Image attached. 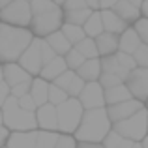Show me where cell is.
Returning a JSON list of instances; mask_svg holds the SVG:
<instances>
[{"label": "cell", "instance_id": "1", "mask_svg": "<svg viewBox=\"0 0 148 148\" xmlns=\"http://www.w3.org/2000/svg\"><path fill=\"white\" fill-rule=\"evenodd\" d=\"M32 32L25 26H15L2 23L0 25V60L13 62L19 60L21 54L32 43Z\"/></svg>", "mask_w": 148, "mask_h": 148}, {"label": "cell", "instance_id": "2", "mask_svg": "<svg viewBox=\"0 0 148 148\" xmlns=\"http://www.w3.org/2000/svg\"><path fill=\"white\" fill-rule=\"evenodd\" d=\"M111 124L112 120L109 118V112L103 107L86 109L79 127L75 130V139L86 143H103V139L111 131Z\"/></svg>", "mask_w": 148, "mask_h": 148}, {"label": "cell", "instance_id": "3", "mask_svg": "<svg viewBox=\"0 0 148 148\" xmlns=\"http://www.w3.org/2000/svg\"><path fill=\"white\" fill-rule=\"evenodd\" d=\"M32 30L38 36H49L62 28L64 13L54 0H32Z\"/></svg>", "mask_w": 148, "mask_h": 148}, {"label": "cell", "instance_id": "4", "mask_svg": "<svg viewBox=\"0 0 148 148\" xmlns=\"http://www.w3.org/2000/svg\"><path fill=\"white\" fill-rule=\"evenodd\" d=\"M2 114H4V124L10 131H30L36 130L38 118L34 111H26L19 105V98L10 96L6 103L2 105Z\"/></svg>", "mask_w": 148, "mask_h": 148}, {"label": "cell", "instance_id": "5", "mask_svg": "<svg viewBox=\"0 0 148 148\" xmlns=\"http://www.w3.org/2000/svg\"><path fill=\"white\" fill-rule=\"evenodd\" d=\"M56 112H58V130L62 133H75V130L79 127L81 120H83L84 107L81 99L68 98L64 103L56 105Z\"/></svg>", "mask_w": 148, "mask_h": 148}, {"label": "cell", "instance_id": "6", "mask_svg": "<svg viewBox=\"0 0 148 148\" xmlns=\"http://www.w3.org/2000/svg\"><path fill=\"white\" fill-rule=\"evenodd\" d=\"M114 130L131 141H143L148 133V111L145 107L127 118L114 122Z\"/></svg>", "mask_w": 148, "mask_h": 148}, {"label": "cell", "instance_id": "7", "mask_svg": "<svg viewBox=\"0 0 148 148\" xmlns=\"http://www.w3.org/2000/svg\"><path fill=\"white\" fill-rule=\"evenodd\" d=\"M0 21L15 26H28L32 23V4L30 0H13L0 10Z\"/></svg>", "mask_w": 148, "mask_h": 148}, {"label": "cell", "instance_id": "8", "mask_svg": "<svg viewBox=\"0 0 148 148\" xmlns=\"http://www.w3.org/2000/svg\"><path fill=\"white\" fill-rule=\"evenodd\" d=\"M126 86L130 88L133 98L141 101L146 99L148 98V68H143V66L133 68L126 79Z\"/></svg>", "mask_w": 148, "mask_h": 148}, {"label": "cell", "instance_id": "9", "mask_svg": "<svg viewBox=\"0 0 148 148\" xmlns=\"http://www.w3.org/2000/svg\"><path fill=\"white\" fill-rule=\"evenodd\" d=\"M41 41H43V40H32V43L26 47V51L21 54V58H19L21 66L30 73V75H34V73H41V69H43Z\"/></svg>", "mask_w": 148, "mask_h": 148}, {"label": "cell", "instance_id": "10", "mask_svg": "<svg viewBox=\"0 0 148 148\" xmlns=\"http://www.w3.org/2000/svg\"><path fill=\"white\" fill-rule=\"evenodd\" d=\"M79 99L84 109H99L105 105V90L98 81H88L84 84L83 92L79 94Z\"/></svg>", "mask_w": 148, "mask_h": 148}, {"label": "cell", "instance_id": "11", "mask_svg": "<svg viewBox=\"0 0 148 148\" xmlns=\"http://www.w3.org/2000/svg\"><path fill=\"white\" fill-rule=\"evenodd\" d=\"M141 109H143L141 99L130 98V99H126V101H120V103L109 105L107 112H109V118H111L112 122H120V120H124V118H127V116L135 114V112L141 111Z\"/></svg>", "mask_w": 148, "mask_h": 148}, {"label": "cell", "instance_id": "12", "mask_svg": "<svg viewBox=\"0 0 148 148\" xmlns=\"http://www.w3.org/2000/svg\"><path fill=\"white\" fill-rule=\"evenodd\" d=\"M54 84H58L60 88H64V90L68 92L69 98H77L84 88V79L79 77L77 73H73L71 69H66L60 77L54 79Z\"/></svg>", "mask_w": 148, "mask_h": 148}, {"label": "cell", "instance_id": "13", "mask_svg": "<svg viewBox=\"0 0 148 148\" xmlns=\"http://www.w3.org/2000/svg\"><path fill=\"white\" fill-rule=\"evenodd\" d=\"M38 118V126L41 130H49V131H56L58 130V112H56V105L53 103H43L38 107L36 112Z\"/></svg>", "mask_w": 148, "mask_h": 148}, {"label": "cell", "instance_id": "14", "mask_svg": "<svg viewBox=\"0 0 148 148\" xmlns=\"http://www.w3.org/2000/svg\"><path fill=\"white\" fill-rule=\"evenodd\" d=\"M36 139H38V131L30 130V131H13L10 133L6 146L8 148H36Z\"/></svg>", "mask_w": 148, "mask_h": 148}, {"label": "cell", "instance_id": "15", "mask_svg": "<svg viewBox=\"0 0 148 148\" xmlns=\"http://www.w3.org/2000/svg\"><path fill=\"white\" fill-rule=\"evenodd\" d=\"M101 19H103V28L107 32H112V34H122L124 30L127 28V23L116 13L112 8H103L101 11Z\"/></svg>", "mask_w": 148, "mask_h": 148}, {"label": "cell", "instance_id": "16", "mask_svg": "<svg viewBox=\"0 0 148 148\" xmlns=\"http://www.w3.org/2000/svg\"><path fill=\"white\" fill-rule=\"evenodd\" d=\"M130 71H131V69L126 68V66L118 60L116 53L114 54H107V56L101 60V73H112V75L120 77L122 81H126L127 75H130Z\"/></svg>", "mask_w": 148, "mask_h": 148}, {"label": "cell", "instance_id": "17", "mask_svg": "<svg viewBox=\"0 0 148 148\" xmlns=\"http://www.w3.org/2000/svg\"><path fill=\"white\" fill-rule=\"evenodd\" d=\"M96 43H98V49H99V54L107 56V54H114L116 51L120 49V38L118 34H112V32H103L96 38Z\"/></svg>", "mask_w": 148, "mask_h": 148}, {"label": "cell", "instance_id": "18", "mask_svg": "<svg viewBox=\"0 0 148 148\" xmlns=\"http://www.w3.org/2000/svg\"><path fill=\"white\" fill-rule=\"evenodd\" d=\"M4 81H6L10 86H15V84H19V83L30 81V73L26 71L23 66H17V64L8 62V64L4 66Z\"/></svg>", "mask_w": 148, "mask_h": 148}, {"label": "cell", "instance_id": "19", "mask_svg": "<svg viewBox=\"0 0 148 148\" xmlns=\"http://www.w3.org/2000/svg\"><path fill=\"white\" fill-rule=\"evenodd\" d=\"M66 69H68V62H66V58H62V54H56L49 64L43 66V69H41L40 75L43 77L45 81H54L56 77H60Z\"/></svg>", "mask_w": 148, "mask_h": 148}, {"label": "cell", "instance_id": "20", "mask_svg": "<svg viewBox=\"0 0 148 148\" xmlns=\"http://www.w3.org/2000/svg\"><path fill=\"white\" fill-rule=\"evenodd\" d=\"M141 43H143V40L135 28H126L122 32V36H120V51H124V53L133 54Z\"/></svg>", "mask_w": 148, "mask_h": 148}, {"label": "cell", "instance_id": "21", "mask_svg": "<svg viewBox=\"0 0 148 148\" xmlns=\"http://www.w3.org/2000/svg\"><path fill=\"white\" fill-rule=\"evenodd\" d=\"M77 75L83 77L84 81H98L101 75V62L98 58H86L83 66L77 69Z\"/></svg>", "mask_w": 148, "mask_h": 148}, {"label": "cell", "instance_id": "22", "mask_svg": "<svg viewBox=\"0 0 148 148\" xmlns=\"http://www.w3.org/2000/svg\"><path fill=\"white\" fill-rule=\"evenodd\" d=\"M105 90V103L107 105H112V103H120V101H126L130 98H133L130 92V88L126 84H114V86H109V88H103Z\"/></svg>", "mask_w": 148, "mask_h": 148}, {"label": "cell", "instance_id": "23", "mask_svg": "<svg viewBox=\"0 0 148 148\" xmlns=\"http://www.w3.org/2000/svg\"><path fill=\"white\" fill-rule=\"evenodd\" d=\"M112 10L116 11V13L120 15V17L124 19L126 23H131V21H137L139 15H141V11H139V6H135V4H131L130 0H118V2L112 6Z\"/></svg>", "mask_w": 148, "mask_h": 148}, {"label": "cell", "instance_id": "24", "mask_svg": "<svg viewBox=\"0 0 148 148\" xmlns=\"http://www.w3.org/2000/svg\"><path fill=\"white\" fill-rule=\"evenodd\" d=\"M47 43L56 51V54H68V51L71 49V41L66 38V34L62 32V30H56V32L49 34Z\"/></svg>", "mask_w": 148, "mask_h": 148}, {"label": "cell", "instance_id": "25", "mask_svg": "<svg viewBox=\"0 0 148 148\" xmlns=\"http://www.w3.org/2000/svg\"><path fill=\"white\" fill-rule=\"evenodd\" d=\"M30 94H32V98L36 99L38 107L49 101V84L45 83L43 77H41V79H34V81H32V86H30Z\"/></svg>", "mask_w": 148, "mask_h": 148}, {"label": "cell", "instance_id": "26", "mask_svg": "<svg viewBox=\"0 0 148 148\" xmlns=\"http://www.w3.org/2000/svg\"><path fill=\"white\" fill-rule=\"evenodd\" d=\"M84 32H86V36L90 38H98L101 32H103V19H101V11L98 13V11H92V15L88 17V21L83 25Z\"/></svg>", "mask_w": 148, "mask_h": 148}, {"label": "cell", "instance_id": "27", "mask_svg": "<svg viewBox=\"0 0 148 148\" xmlns=\"http://www.w3.org/2000/svg\"><path fill=\"white\" fill-rule=\"evenodd\" d=\"M135 141L131 139H126L124 135H120L116 130H111L109 135L103 139V146L105 148H131Z\"/></svg>", "mask_w": 148, "mask_h": 148}, {"label": "cell", "instance_id": "28", "mask_svg": "<svg viewBox=\"0 0 148 148\" xmlns=\"http://www.w3.org/2000/svg\"><path fill=\"white\" fill-rule=\"evenodd\" d=\"M92 15V8H81V10H71L66 11L64 19L66 23H71V25H81L83 26L84 23L88 21V17Z\"/></svg>", "mask_w": 148, "mask_h": 148}, {"label": "cell", "instance_id": "29", "mask_svg": "<svg viewBox=\"0 0 148 148\" xmlns=\"http://www.w3.org/2000/svg\"><path fill=\"white\" fill-rule=\"evenodd\" d=\"M62 32L66 34V38H68L71 43H79L81 40H84V38H86V32H84V28L81 25L64 23V25H62Z\"/></svg>", "mask_w": 148, "mask_h": 148}, {"label": "cell", "instance_id": "30", "mask_svg": "<svg viewBox=\"0 0 148 148\" xmlns=\"http://www.w3.org/2000/svg\"><path fill=\"white\" fill-rule=\"evenodd\" d=\"M58 137H60L58 133H54V131H49V130L38 131L36 148H54V146H56V143H58Z\"/></svg>", "mask_w": 148, "mask_h": 148}, {"label": "cell", "instance_id": "31", "mask_svg": "<svg viewBox=\"0 0 148 148\" xmlns=\"http://www.w3.org/2000/svg\"><path fill=\"white\" fill-rule=\"evenodd\" d=\"M75 49L81 51L86 58H98V54H99L98 43H96V40H92L90 36L84 38V40H81L79 43H75Z\"/></svg>", "mask_w": 148, "mask_h": 148}, {"label": "cell", "instance_id": "32", "mask_svg": "<svg viewBox=\"0 0 148 148\" xmlns=\"http://www.w3.org/2000/svg\"><path fill=\"white\" fill-rule=\"evenodd\" d=\"M68 98L69 96H68V92H66L64 88H60L58 84H49V103L60 105V103H64Z\"/></svg>", "mask_w": 148, "mask_h": 148}, {"label": "cell", "instance_id": "33", "mask_svg": "<svg viewBox=\"0 0 148 148\" xmlns=\"http://www.w3.org/2000/svg\"><path fill=\"white\" fill-rule=\"evenodd\" d=\"M86 60V56H84L81 51H77V49H69L68 51V54H66V62H68V68H71V69H79L81 66H83V62Z\"/></svg>", "mask_w": 148, "mask_h": 148}, {"label": "cell", "instance_id": "34", "mask_svg": "<svg viewBox=\"0 0 148 148\" xmlns=\"http://www.w3.org/2000/svg\"><path fill=\"white\" fill-rule=\"evenodd\" d=\"M133 58H135V62H137V66L148 68V43L139 45V49L133 53Z\"/></svg>", "mask_w": 148, "mask_h": 148}, {"label": "cell", "instance_id": "35", "mask_svg": "<svg viewBox=\"0 0 148 148\" xmlns=\"http://www.w3.org/2000/svg\"><path fill=\"white\" fill-rule=\"evenodd\" d=\"M30 86H32V79L25 81V83L15 84V86H11V96H15V98H23L25 94H28V92H30Z\"/></svg>", "mask_w": 148, "mask_h": 148}, {"label": "cell", "instance_id": "36", "mask_svg": "<svg viewBox=\"0 0 148 148\" xmlns=\"http://www.w3.org/2000/svg\"><path fill=\"white\" fill-rule=\"evenodd\" d=\"M99 83H101L103 88H109V86H114V84L124 83V81L120 79V77L112 75V73H101V75H99Z\"/></svg>", "mask_w": 148, "mask_h": 148}, {"label": "cell", "instance_id": "37", "mask_svg": "<svg viewBox=\"0 0 148 148\" xmlns=\"http://www.w3.org/2000/svg\"><path fill=\"white\" fill-rule=\"evenodd\" d=\"M135 30H137V34L141 36L143 43H148V17L146 19H137Z\"/></svg>", "mask_w": 148, "mask_h": 148}, {"label": "cell", "instance_id": "38", "mask_svg": "<svg viewBox=\"0 0 148 148\" xmlns=\"http://www.w3.org/2000/svg\"><path fill=\"white\" fill-rule=\"evenodd\" d=\"M54 56H56V51L47 43V40H43V41H41V58H43V66L49 64Z\"/></svg>", "mask_w": 148, "mask_h": 148}, {"label": "cell", "instance_id": "39", "mask_svg": "<svg viewBox=\"0 0 148 148\" xmlns=\"http://www.w3.org/2000/svg\"><path fill=\"white\" fill-rule=\"evenodd\" d=\"M19 105H21L23 109H26V111H36L38 109V103H36V99L32 98V94H25L23 98H19Z\"/></svg>", "mask_w": 148, "mask_h": 148}, {"label": "cell", "instance_id": "40", "mask_svg": "<svg viewBox=\"0 0 148 148\" xmlns=\"http://www.w3.org/2000/svg\"><path fill=\"white\" fill-rule=\"evenodd\" d=\"M54 148H77V143H75V139L69 137V135H60Z\"/></svg>", "mask_w": 148, "mask_h": 148}, {"label": "cell", "instance_id": "41", "mask_svg": "<svg viewBox=\"0 0 148 148\" xmlns=\"http://www.w3.org/2000/svg\"><path fill=\"white\" fill-rule=\"evenodd\" d=\"M64 8L66 11H71V10H81V8H88V6H86V0H66Z\"/></svg>", "mask_w": 148, "mask_h": 148}, {"label": "cell", "instance_id": "42", "mask_svg": "<svg viewBox=\"0 0 148 148\" xmlns=\"http://www.w3.org/2000/svg\"><path fill=\"white\" fill-rule=\"evenodd\" d=\"M11 96V86L4 81V83H0V109H2V105L6 103V99Z\"/></svg>", "mask_w": 148, "mask_h": 148}, {"label": "cell", "instance_id": "43", "mask_svg": "<svg viewBox=\"0 0 148 148\" xmlns=\"http://www.w3.org/2000/svg\"><path fill=\"white\" fill-rule=\"evenodd\" d=\"M8 139H10V130H8L6 126H0V148L6 146Z\"/></svg>", "mask_w": 148, "mask_h": 148}, {"label": "cell", "instance_id": "44", "mask_svg": "<svg viewBox=\"0 0 148 148\" xmlns=\"http://www.w3.org/2000/svg\"><path fill=\"white\" fill-rule=\"evenodd\" d=\"M77 148H105L101 143H86V141H79Z\"/></svg>", "mask_w": 148, "mask_h": 148}, {"label": "cell", "instance_id": "45", "mask_svg": "<svg viewBox=\"0 0 148 148\" xmlns=\"http://www.w3.org/2000/svg\"><path fill=\"white\" fill-rule=\"evenodd\" d=\"M118 0H99V6L101 8H112Z\"/></svg>", "mask_w": 148, "mask_h": 148}, {"label": "cell", "instance_id": "46", "mask_svg": "<svg viewBox=\"0 0 148 148\" xmlns=\"http://www.w3.org/2000/svg\"><path fill=\"white\" fill-rule=\"evenodd\" d=\"M86 6L92 8V10H96V8H101V6H99V0H86Z\"/></svg>", "mask_w": 148, "mask_h": 148}, {"label": "cell", "instance_id": "47", "mask_svg": "<svg viewBox=\"0 0 148 148\" xmlns=\"http://www.w3.org/2000/svg\"><path fill=\"white\" fill-rule=\"evenodd\" d=\"M141 10H143V13L148 17V0H143V4H141Z\"/></svg>", "mask_w": 148, "mask_h": 148}, {"label": "cell", "instance_id": "48", "mask_svg": "<svg viewBox=\"0 0 148 148\" xmlns=\"http://www.w3.org/2000/svg\"><path fill=\"white\" fill-rule=\"evenodd\" d=\"M10 2H13V0H0V10H2L4 6H8Z\"/></svg>", "mask_w": 148, "mask_h": 148}, {"label": "cell", "instance_id": "49", "mask_svg": "<svg viewBox=\"0 0 148 148\" xmlns=\"http://www.w3.org/2000/svg\"><path fill=\"white\" fill-rule=\"evenodd\" d=\"M141 143H143V148H148V135H146V137H145V139H143V141H141Z\"/></svg>", "mask_w": 148, "mask_h": 148}, {"label": "cell", "instance_id": "50", "mask_svg": "<svg viewBox=\"0 0 148 148\" xmlns=\"http://www.w3.org/2000/svg\"><path fill=\"white\" fill-rule=\"evenodd\" d=\"M131 148H143V143H139V141H135V143H133V146H131Z\"/></svg>", "mask_w": 148, "mask_h": 148}, {"label": "cell", "instance_id": "51", "mask_svg": "<svg viewBox=\"0 0 148 148\" xmlns=\"http://www.w3.org/2000/svg\"><path fill=\"white\" fill-rule=\"evenodd\" d=\"M0 83H4V68H0Z\"/></svg>", "mask_w": 148, "mask_h": 148}, {"label": "cell", "instance_id": "52", "mask_svg": "<svg viewBox=\"0 0 148 148\" xmlns=\"http://www.w3.org/2000/svg\"><path fill=\"white\" fill-rule=\"evenodd\" d=\"M54 2H56L58 6H64V2H66V0H54Z\"/></svg>", "mask_w": 148, "mask_h": 148}, {"label": "cell", "instance_id": "53", "mask_svg": "<svg viewBox=\"0 0 148 148\" xmlns=\"http://www.w3.org/2000/svg\"><path fill=\"white\" fill-rule=\"evenodd\" d=\"M2 122H4V114H2V109H0V126H2Z\"/></svg>", "mask_w": 148, "mask_h": 148}, {"label": "cell", "instance_id": "54", "mask_svg": "<svg viewBox=\"0 0 148 148\" xmlns=\"http://www.w3.org/2000/svg\"><path fill=\"white\" fill-rule=\"evenodd\" d=\"M2 148H8V146H2Z\"/></svg>", "mask_w": 148, "mask_h": 148}, {"label": "cell", "instance_id": "55", "mask_svg": "<svg viewBox=\"0 0 148 148\" xmlns=\"http://www.w3.org/2000/svg\"><path fill=\"white\" fill-rule=\"evenodd\" d=\"M30 2H32V0H30Z\"/></svg>", "mask_w": 148, "mask_h": 148}]
</instances>
